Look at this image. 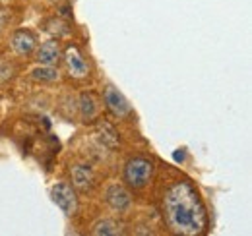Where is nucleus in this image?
Returning a JSON list of instances; mask_svg holds the SVG:
<instances>
[{
	"instance_id": "nucleus-6",
	"label": "nucleus",
	"mask_w": 252,
	"mask_h": 236,
	"mask_svg": "<svg viewBox=\"0 0 252 236\" xmlns=\"http://www.w3.org/2000/svg\"><path fill=\"white\" fill-rule=\"evenodd\" d=\"M63 59V49H61V43L59 41H45L39 49H37V55L35 60L43 66H57Z\"/></svg>"
},
{
	"instance_id": "nucleus-5",
	"label": "nucleus",
	"mask_w": 252,
	"mask_h": 236,
	"mask_svg": "<svg viewBox=\"0 0 252 236\" xmlns=\"http://www.w3.org/2000/svg\"><path fill=\"white\" fill-rule=\"evenodd\" d=\"M64 64H66V70L72 78L76 80H84L90 76V66L84 59V55L76 49V47H68L66 53H64Z\"/></svg>"
},
{
	"instance_id": "nucleus-10",
	"label": "nucleus",
	"mask_w": 252,
	"mask_h": 236,
	"mask_svg": "<svg viewBox=\"0 0 252 236\" xmlns=\"http://www.w3.org/2000/svg\"><path fill=\"white\" fill-rule=\"evenodd\" d=\"M78 109H80V117L84 122H92L99 117V103L92 93H82L80 101H78Z\"/></svg>"
},
{
	"instance_id": "nucleus-13",
	"label": "nucleus",
	"mask_w": 252,
	"mask_h": 236,
	"mask_svg": "<svg viewBox=\"0 0 252 236\" xmlns=\"http://www.w3.org/2000/svg\"><path fill=\"white\" fill-rule=\"evenodd\" d=\"M32 80L41 82V84H51L59 80V70L55 66H43L39 64L35 70H32Z\"/></svg>"
},
{
	"instance_id": "nucleus-4",
	"label": "nucleus",
	"mask_w": 252,
	"mask_h": 236,
	"mask_svg": "<svg viewBox=\"0 0 252 236\" xmlns=\"http://www.w3.org/2000/svg\"><path fill=\"white\" fill-rule=\"evenodd\" d=\"M103 101H105L107 111H109L113 117L126 118L128 115H132V107H130L128 99H126L125 95L115 88V86H111V84L103 89Z\"/></svg>"
},
{
	"instance_id": "nucleus-7",
	"label": "nucleus",
	"mask_w": 252,
	"mask_h": 236,
	"mask_svg": "<svg viewBox=\"0 0 252 236\" xmlns=\"http://www.w3.org/2000/svg\"><path fill=\"white\" fill-rule=\"evenodd\" d=\"M35 45H37V41H35L32 31L18 30L12 33L10 47H12V51H14L18 57H28V55H32Z\"/></svg>"
},
{
	"instance_id": "nucleus-12",
	"label": "nucleus",
	"mask_w": 252,
	"mask_h": 236,
	"mask_svg": "<svg viewBox=\"0 0 252 236\" xmlns=\"http://www.w3.org/2000/svg\"><path fill=\"white\" fill-rule=\"evenodd\" d=\"M121 225L113 219H103V221H97L92 229V235L95 236H115L121 235Z\"/></svg>"
},
{
	"instance_id": "nucleus-3",
	"label": "nucleus",
	"mask_w": 252,
	"mask_h": 236,
	"mask_svg": "<svg viewBox=\"0 0 252 236\" xmlns=\"http://www.w3.org/2000/svg\"><path fill=\"white\" fill-rule=\"evenodd\" d=\"M51 198L55 202V206L63 211L64 215H74L76 209H78V198H76V192L74 188L68 184V182H57L51 190Z\"/></svg>"
},
{
	"instance_id": "nucleus-1",
	"label": "nucleus",
	"mask_w": 252,
	"mask_h": 236,
	"mask_svg": "<svg viewBox=\"0 0 252 236\" xmlns=\"http://www.w3.org/2000/svg\"><path fill=\"white\" fill-rule=\"evenodd\" d=\"M163 209L169 229L177 235L196 236L208 229L206 206L202 204L196 188L187 180H179L167 188L163 196Z\"/></svg>"
},
{
	"instance_id": "nucleus-9",
	"label": "nucleus",
	"mask_w": 252,
	"mask_h": 236,
	"mask_svg": "<svg viewBox=\"0 0 252 236\" xmlns=\"http://www.w3.org/2000/svg\"><path fill=\"white\" fill-rule=\"evenodd\" d=\"M70 177H72V186L78 188V190H82V192L90 190L95 184L94 171L90 167H86V165H74L70 169Z\"/></svg>"
},
{
	"instance_id": "nucleus-8",
	"label": "nucleus",
	"mask_w": 252,
	"mask_h": 236,
	"mask_svg": "<svg viewBox=\"0 0 252 236\" xmlns=\"http://www.w3.org/2000/svg\"><path fill=\"white\" fill-rule=\"evenodd\" d=\"M105 200H107V204L113 207L115 211H125V209H128V207L132 206L130 192L126 190L125 186H121V184H111L107 188Z\"/></svg>"
},
{
	"instance_id": "nucleus-11",
	"label": "nucleus",
	"mask_w": 252,
	"mask_h": 236,
	"mask_svg": "<svg viewBox=\"0 0 252 236\" xmlns=\"http://www.w3.org/2000/svg\"><path fill=\"white\" fill-rule=\"evenodd\" d=\"M97 136L103 142V146H107V148H117L119 146V134L109 122H99L97 124Z\"/></svg>"
},
{
	"instance_id": "nucleus-14",
	"label": "nucleus",
	"mask_w": 252,
	"mask_h": 236,
	"mask_svg": "<svg viewBox=\"0 0 252 236\" xmlns=\"http://www.w3.org/2000/svg\"><path fill=\"white\" fill-rule=\"evenodd\" d=\"M6 26H8V12L6 10H0V33L4 31Z\"/></svg>"
},
{
	"instance_id": "nucleus-2",
	"label": "nucleus",
	"mask_w": 252,
	"mask_h": 236,
	"mask_svg": "<svg viewBox=\"0 0 252 236\" xmlns=\"http://www.w3.org/2000/svg\"><path fill=\"white\" fill-rule=\"evenodd\" d=\"M154 173H156L154 161L146 157H134L125 165V182L134 190H142L150 184Z\"/></svg>"
}]
</instances>
